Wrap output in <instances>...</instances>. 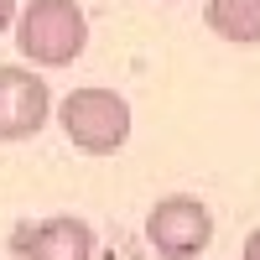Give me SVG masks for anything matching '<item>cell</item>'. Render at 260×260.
<instances>
[{
  "mask_svg": "<svg viewBox=\"0 0 260 260\" xmlns=\"http://www.w3.org/2000/svg\"><path fill=\"white\" fill-rule=\"evenodd\" d=\"M52 120V89L37 68H0V141H31Z\"/></svg>",
  "mask_w": 260,
  "mask_h": 260,
  "instance_id": "obj_4",
  "label": "cell"
},
{
  "mask_svg": "<svg viewBox=\"0 0 260 260\" xmlns=\"http://www.w3.org/2000/svg\"><path fill=\"white\" fill-rule=\"evenodd\" d=\"M21 245L26 260H94V229L73 213H52L21 234Z\"/></svg>",
  "mask_w": 260,
  "mask_h": 260,
  "instance_id": "obj_5",
  "label": "cell"
},
{
  "mask_svg": "<svg viewBox=\"0 0 260 260\" xmlns=\"http://www.w3.org/2000/svg\"><path fill=\"white\" fill-rule=\"evenodd\" d=\"M203 21L213 37L234 42V47H260V0H208Z\"/></svg>",
  "mask_w": 260,
  "mask_h": 260,
  "instance_id": "obj_6",
  "label": "cell"
},
{
  "mask_svg": "<svg viewBox=\"0 0 260 260\" xmlns=\"http://www.w3.org/2000/svg\"><path fill=\"white\" fill-rule=\"evenodd\" d=\"M16 16H21L16 0H0V31H16Z\"/></svg>",
  "mask_w": 260,
  "mask_h": 260,
  "instance_id": "obj_7",
  "label": "cell"
},
{
  "mask_svg": "<svg viewBox=\"0 0 260 260\" xmlns=\"http://www.w3.org/2000/svg\"><path fill=\"white\" fill-rule=\"evenodd\" d=\"M146 245L161 260H192L213 245V213L203 198H187V192H172L156 198L146 213Z\"/></svg>",
  "mask_w": 260,
  "mask_h": 260,
  "instance_id": "obj_3",
  "label": "cell"
},
{
  "mask_svg": "<svg viewBox=\"0 0 260 260\" xmlns=\"http://www.w3.org/2000/svg\"><path fill=\"white\" fill-rule=\"evenodd\" d=\"M240 260H260V224L245 234V250H240Z\"/></svg>",
  "mask_w": 260,
  "mask_h": 260,
  "instance_id": "obj_8",
  "label": "cell"
},
{
  "mask_svg": "<svg viewBox=\"0 0 260 260\" xmlns=\"http://www.w3.org/2000/svg\"><path fill=\"white\" fill-rule=\"evenodd\" d=\"M57 125L68 136V146L83 151V156H115L130 141V104L125 94L89 83V89H73L57 104Z\"/></svg>",
  "mask_w": 260,
  "mask_h": 260,
  "instance_id": "obj_2",
  "label": "cell"
},
{
  "mask_svg": "<svg viewBox=\"0 0 260 260\" xmlns=\"http://www.w3.org/2000/svg\"><path fill=\"white\" fill-rule=\"evenodd\" d=\"M161 6H177V0H161Z\"/></svg>",
  "mask_w": 260,
  "mask_h": 260,
  "instance_id": "obj_9",
  "label": "cell"
},
{
  "mask_svg": "<svg viewBox=\"0 0 260 260\" xmlns=\"http://www.w3.org/2000/svg\"><path fill=\"white\" fill-rule=\"evenodd\" d=\"M16 47L31 68H68L89 47V16L78 0H26L16 16Z\"/></svg>",
  "mask_w": 260,
  "mask_h": 260,
  "instance_id": "obj_1",
  "label": "cell"
}]
</instances>
